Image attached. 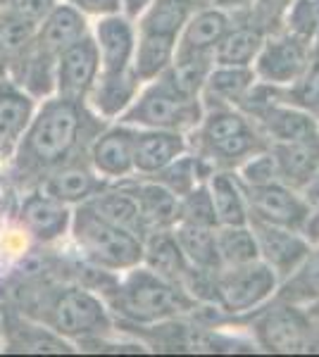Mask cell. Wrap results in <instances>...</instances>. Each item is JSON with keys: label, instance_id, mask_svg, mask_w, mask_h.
<instances>
[{"label": "cell", "instance_id": "cell-1", "mask_svg": "<svg viewBox=\"0 0 319 357\" xmlns=\"http://www.w3.org/2000/svg\"><path fill=\"white\" fill-rule=\"evenodd\" d=\"M105 124L86 100L60 96L38 100L17 148L0 165V186L10 207L22 191L36 188L55 169L84 160L94 136Z\"/></svg>", "mask_w": 319, "mask_h": 357}, {"label": "cell", "instance_id": "cell-2", "mask_svg": "<svg viewBox=\"0 0 319 357\" xmlns=\"http://www.w3.org/2000/svg\"><path fill=\"white\" fill-rule=\"evenodd\" d=\"M103 301L112 314L117 331L191 317L200 305L179 284L148 269L143 262L121 272L112 289L103 293Z\"/></svg>", "mask_w": 319, "mask_h": 357}, {"label": "cell", "instance_id": "cell-3", "mask_svg": "<svg viewBox=\"0 0 319 357\" xmlns=\"http://www.w3.org/2000/svg\"><path fill=\"white\" fill-rule=\"evenodd\" d=\"M191 151L214 169H236L243 160L269 148L260 126L239 107H205L200 124L188 134Z\"/></svg>", "mask_w": 319, "mask_h": 357}, {"label": "cell", "instance_id": "cell-4", "mask_svg": "<svg viewBox=\"0 0 319 357\" xmlns=\"http://www.w3.org/2000/svg\"><path fill=\"white\" fill-rule=\"evenodd\" d=\"M67 243L84 262L112 274L143 262V236L101 217L86 203L74 207Z\"/></svg>", "mask_w": 319, "mask_h": 357}, {"label": "cell", "instance_id": "cell-5", "mask_svg": "<svg viewBox=\"0 0 319 357\" xmlns=\"http://www.w3.org/2000/svg\"><path fill=\"white\" fill-rule=\"evenodd\" d=\"M202 100L200 96H188L162 74L155 82L141 86L136 100L117 122H124L136 129H165L191 134L202 119Z\"/></svg>", "mask_w": 319, "mask_h": 357}, {"label": "cell", "instance_id": "cell-6", "mask_svg": "<svg viewBox=\"0 0 319 357\" xmlns=\"http://www.w3.org/2000/svg\"><path fill=\"white\" fill-rule=\"evenodd\" d=\"M253 336L267 353H310L317 350V319L303 307L276 298L255 310Z\"/></svg>", "mask_w": 319, "mask_h": 357}, {"label": "cell", "instance_id": "cell-7", "mask_svg": "<svg viewBox=\"0 0 319 357\" xmlns=\"http://www.w3.org/2000/svg\"><path fill=\"white\" fill-rule=\"evenodd\" d=\"M279 276L262 260L226 267L214 274V305L226 317H243L276 296Z\"/></svg>", "mask_w": 319, "mask_h": 357}, {"label": "cell", "instance_id": "cell-8", "mask_svg": "<svg viewBox=\"0 0 319 357\" xmlns=\"http://www.w3.org/2000/svg\"><path fill=\"white\" fill-rule=\"evenodd\" d=\"M74 207L53 198L43 188H29L13 200L8 217L10 222L36 245H60L67 243L72 227Z\"/></svg>", "mask_w": 319, "mask_h": 357}, {"label": "cell", "instance_id": "cell-9", "mask_svg": "<svg viewBox=\"0 0 319 357\" xmlns=\"http://www.w3.org/2000/svg\"><path fill=\"white\" fill-rule=\"evenodd\" d=\"M312 48L315 45L300 38L298 33L288 31L283 26L274 29L265 36L251 65L255 79L262 84L276 86V89H288V86L298 82V77L307 67Z\"/></svg>", "mask_w": 319, "mask_h": 357}, {"label": "cell", "instance_id": "cell-10", "mask_svg": "<svg viewBox=\"0 0 319 357\" xmlns=\"http://www.w3.org/2000/svg\"><path fill=\"white\" fill-rule=\"evenodd\" d=\"M243 193H246L248 212L253 220L303 231L305 220L310 215V205L295 188L281 181H272L262 183V186H243Z\"/></svg>", "mask_w": 319, "mask_h": 357}, {"label": "cell", "instance_id": "cell-11", "mask_svg": "<svg viewBox=\"0 0 319 357\" xmlns=\"http://www.w3.org/2000/svg\"><path fill=\"white\" fill-rule=\"evenodd\" d=\"M101 74V57L91 31L69 43L55 60V96L67 100H86Z\"/></svg>", "mask_w": 319, "mask_h": 357}, {"label": "cell", "instance_id": "cell-12", "mask_svg": "<svg viewBox=\"0 0 319 357\" xmlns=\"http://www.w3.org/2000/svg\"><path fill=\"white\" fill-rule=\"evenodd\" d=\"M133 134L136 126L124 122H107L98 131L86 153V160L96 174L110 183L133 176Z\"/></svg>", "mask_w": 319, "mask_h": 357}, {"label": "cell", "instance_id": "cell-13", "mask_svg": "<svg viewBox=\"0 0 319 357\" xmlns=\"http://www.w3.org/2000/svg\"><path fill=\"white\" fill-rule=\"evenodd\" d=\"M248 224H251L255 238H258L260 260L267 267L274 269V274L279 276V284L283 279H288L300 267V262L310 255L312 245L303 236V231L276 227V224H267L253 220V217L248 220Z\"/></svg>", "mask_w": 319, "mask_h": 357}, {"label": "cell", "instance_id": "cell-14", "mask_svg": "<svg viewBox=\"0 0 319 357\" xmlns=\"http://www.w3.org/2000/svg\"><path fill=\"white\" fill-rule=\"evenodd\" d=\"M91 38L101 57V72H121L131 67L138 41V29L133 20L121 13L98 17L91 22Z\"/></svg>", "mask_w": 319, "mask_h": 357}, {"label": "cell", "instance_id": "cell-15", "mask_svg": "<svg viewBox=\"0 0 319 357\" xmlns=\"http://www.w3.org/2000/svg\"><path fill=\"white\" fill-rule=\"evenodd\" d=\"M0 338L10 353H72L74 345L45 324L0 305Z\"/></svg>", "mask_w": 319, "mask_h": 357}, {"label": "cell", "instance_id": "cell-16", "mask_svg": "<svg viewBox=\"0 0 319 357\" xmlns=\"http://www.w3.org/2000/svg\"><path fill=\"white\" fill-rule=\"evenodd\" d=\"M121 186H126L131 195L136 198L138 217H141L143 238L153 231H162V229H174L179 222V198L165 186L150 181L143 176H126L121 178Z\"/></svg>", "mask_w": 319, "mask_h": 357}, {"label": "cell", "instance_id": "cell-17", "mask_svg": "<svg viewBox=\"0 0 319 357\" xmlns=\"http://www.w3.org/2000/svg\"><path fill=\"white\" fill-rule=\"evenodd\" d=\"M188 134L165 129H136L133 134V174L153 176L162 167L188 153Z\"/></svg>", "mask_w": 319, "mask_h": 357}, {"label": "cell", "instance_id": "cell-18", "mask_svg": "<svg viewBox=\"0 0 319 357\" xmlns=\"http://www.w3.org/2000/svg\"><path fill=\"white\" fill-rule=\"evenodd\" d=\"M141 82L133 74V69H121V72H101L94 84V89L86 96V105L103 122H117V119L131 107L136 100Z\"/></svg>", "mask_w": 319, "mask_h": 357}, {"label": "cell", "instance_id": "cell-19", "mask_svg": "<svg viewBox=\"0 0 319 357\" xmlns=\"http://www.w3.org/2000/svg\"><path fill=\"white\" fill-rule=\"evenodd\" d=\"M38 100L10 77H0V165L13 155L29 126Z\"/></svg>", "mask_w": 319, "mask_h": 357}, {"label": "cell", "instance_id": "cell-20", "mask_svg": "<svg viewBox=\"0 0 319 357\" xmlns=\"http://www.w3.org/2000/svg\"><path fill=\"white\" fill-rule=\"evenodd\" d=\"M231 26V13L219 5L193 10L177 38V55L212 57L217 43Z\"/></svg>", "mask_w": 319, "mask_h": 357}, {"label": "cell", "instance_id": "cell-21", "mask_svg": "<svg viewBox=\"0 0 319 357\" xmlns=\"http://www.w3.org/2000/svg\"><path fill=\"white\" fill-rule=\"evenodd\" d=\"M107 186L110 181H105L101 174H96V169L89 165L86 158L60 167V169H55L53 174H48L38 183V188H43L48 195L62 200L69 207L89 203L94 195H98Z\"/></svg>", "mask_w": 319, "mask_h": 357}, {"label": "cell", "instance_id": "cell-22", "mask_svg": "<svg viewBox=\"0 0 319 357\" xmlns=\"http://www.w3.org/2000/svg\"><path fill=\"white\" fill-rule=\"evenodd\" d=\"M255 84L258 79H255L253 67L212 65L200 91L202 107H241Z\"/></svg>", "mask_w": 319, "mask_h": 357}, {"label": "cell", "instance_id": "cell-23", "mask_svg": "<svg viewBox=\"0 0 319 357\" xmlns=\"http://www.w3.org/2000/svg\"><path fill=\"white\" fill-rule=\"evenodd\" d=\"M89 31H91V20H86L79 10H74L72 5L60 0V3L50 10V15L38 24L34 43H36L40 50L57 57V53H62L69 43L79 41V38L86 36Z\"/></svg>", "mask_w": 319, "mask_h": 357}, {"label": "cell", "instance_id": "cell-24", "mask_svg": "<svg viewBox=\"0 0 319 357\" xmlns=\"http://www.w3.org/2000/svg\"><path fill=\"white\" fill-rule=\"evenodd\" d=\"M267 31L262 26L253 24L251 20L239 15H231V26L222 36L212 53L214 65L229 67H251L260 45H262Z\"/></svg>", "mask_w": 319, "mask_h": 357}, {"label": "cell", "instance_id": "cell-25", "mask_svg": "<svg viewBox=\"0 0 319 357\" xmlns=\"http://www.w3.org/2000/svg\"><path fill=\"white\" fill-rule=\"evenodd\" d=\"M279 167V181L300 191L303 183L319 169V134L288 143H272Z\"/></svg>", "mask_w": 319, "mask_h": 357}, {"label": "cell", "instance_id": "cell-26", "mask_svg": "<svg viewBox=\"0 0 319 357\" xmlns=\"http://www.w3.org/2000/svg\"><path fill=\"white\" fill-rule=\"evenodd\" d=\"M207 191H210L214 217H217V227H239L248 224L251 212H248L246 193L234 174V169H214L207 176Z\"/></svg>", "mask_w": 319, "mask_h": 357}, {"label": "cell", "instance_id": "cell-27", "mask_svg": "<svg viewBox=\"0 0 319 357\" xmlns=\"http://www.w3.org/2000/svg\"><path fill=\"white\" fill-rule=\"evenodd\" d=\"M143 264H146L148 269H153V272H158L160 276H165V279L179 284L181 289L191 272V264L186 257H184L181 248L177 243L174 229L153 231L143 238Z\"/></svg>", "mask_w": 319, "mask_h": 357}, {"label": "cell", "instance_id": "cell-28", "mask_svg": "<svg viewBox=\"0 0 319 357\" xmlns=\"http://www.w3.org/2000/svg\"><path fill=\"white\" fill-rule=\"evenodd\" d=\"M217 227H195V224H174V236L181 248L184 257L193 269L217 274L222 269L217 252Z\"/></svg>", "mask_w": 319, "mask_h": 357}, {"label": "cell", "instance_id": "cell-29", "mask_svg": "<svg viewBox=\"0 0 319 357\" xmlns=\"http://www.w3.org/2000/svg\"><path fill=\"white\" fill-rule=\"evenodd\" d=\"M177 55V38L155 36V33H138L136 50H133L131 69L141 84L155 82L167 72Z\"/></svg>", "mask_w": 319, "mask_h": 357}, {"label": "cell", "instance_id": "cell-30", "mask_svg": "<svg viewBox=\"0 0 319 357\" xmlns=\"http://www.w3.org/2000/svg\"><path fill=\"white\" fill-rule=\"evenodd\" d=\"M212 172H214V167L207 162V160H202L200 155L188 151V153L179 155L174 162L162 167L160 172H155L153 176H143V178H150V181L160 183V186L172 191L177 198H181V195H186L188 191H193L198 183L207 181V176H210Z\"/></svg>", "mask_w": 319, "mask_h": 357}, {"label": "cell", "instance_id": "cell-31", "mask_svg": "<svg viewBox=\"0 0 319 357\" xmlns=\"http://www.w3.org/2000/svg\"><path fill=\"white\" fill-rule=\"evenodd\" d=\"M191 13H193V8L186 0H153V5L136 20V29L138 33L179 38Z\"/></svg>", "mask_w": 319, "mask_h": 357}, {"label": "cell", "instance_id": "cell-32", "mask_svg": "<svg viewBox=\"0 0 319 357\" xmlns=\"http://www.w3.org/2000/svg\"><path fill=\"white\" fill-rule=\"evenodd\" d=\"M217 252L222 269L239 267L260 260L258 238H255L251 224H239V227H217Z\"/></svg>", "mask_w": 319, "mask_h": 357}, {"label": "cell", "instance_id": "cell-33", "mask_svg": "<svg viewBox=\"0 0 319 357\" xmlns=\"http://www.w3.org/2000/svg\"><path fill=\"white\" fill-rule=\"evenodd\" d=\"M283 96H286L288 102L303 107L312 117L319 119V45L312 48L310 62L303 69V74L293 86L283 89Z\"/></svg>", "mask_w": 319, "mask_h": 357}, {"label": "cell", "instance_id": "cell-34", "mask_svg": "<svg viewBox=\"0 0 319 357\" xmlns=\"http://www.w3.org/2000/svg\"><path fill=\"white\" fill-rule=\"evenodd\" d=\"M281 26L298 33L307 43L319 45V0H293L283 15Z\"/></svg>", "mask_w": 319, "mask_h": 357}, {"label": "cell", "instance_id": "cell-35", "mask_svg": "<svg viewBox=\"0 0 319 357\" xmlns=\"http://www.w3.org/2000/svg\"><path fill=\"white\" fill-rule=\"evenodd\" d=\"M179 222L181 224H195V227H217L214 217V205L207 191V183L202 181L193 191L179 198ZM177 222V224H179Z\"/></svg>", "mask_w": 319, "mask_h": 357}, {"label": "cell", "instance_id": "cell-36", "mask_svg": "<svg viewBox=\"0 0 319 357\" xmlns=\"http://www.w3.org/2000/svg\"><path fill=\"white\" fill-rule=\"evenodd\" d=\"M234 174L239 176L243 186H262V183L279 181V167H276V158L272 148H265V151L243 160L234 169Z\"/></svg>", "mask_w": 319, "mask_h": 357}, {"label": "cell", "instance_id": "cell-37", "mask_svg": "<svg viewBox=\"0 0 319 357\" xmlns=\"http://www.w3.org/2000/svg\"><path fill=\"white\" fill-rule=\"evenodd\" d=\"M291 3L293 0H251L246 8L231 10V15L246 17V20H251L253 24L262 26L265 31L269 33L281 26L283 15H286V10Z\"/></svg>", "mask_w": 319, "mask_h": 357}, {"label": "cell", "instance_id": "cell-38", "mask_svg": "<svg viewBox=\"0 0 319 357\" xmlns=\"http://www.w3.org/2000/svg\"><path fill=\"white\" fill-rule=\"evenodd\" d=\"M57 3H60V0H5L3 10L17 17V20L38 29V24L50 15V10H53Z\"/></svg>", "mask_w": 319, "mask_h": 357}, {"label": "cell", "instance_id": "cell-39", "mask_svg": "<svg viewBox=\"0 0 319 357\" xmlns=\"http://www.w3.org/2000/svg\"><path fill=\"white\" fill-rule=\"evenodd\" d=\"M62 3L72 5L74 10H79L91 22L98 20V17L119 13V0H62Z\"/></svg>", "mask_w": 319, "mask_h": 357}, {"label": "cell", "instance_id": "cell-40", "mask_svg": "<svg viewBox=\"0 0 319 357\" xmlns=\"http://www.w3.org/2000/svg\"><path fill=\"white\" fill-rule=\"evenodd\" d=\"M303 236L310 241V245H319V203L310 207V215H307L303 227Z\"/></svg>", "mask_w": 319, "mask_h": 357}, {"label": "cell", "instance_id": "cell-41", "mask_svg": "<svg viewBox=\"0 0 319 357\" xmlns=\"http://www.w3.org/2000/svg\"><path fill=\"white\" fill-rule=\"evenodd\" d=\"M150 5H153V0H119V13L136 22Z\"/></svg>", "mask_w": 319, "mask_h": 357}, {"label": "cell", "instance_id": "cell-42", "mask_svg": "<svg viewBox=\"0 0 319 357\" xmlns=\"http://www.w3.org/2000/svg\"><path fill=\"white\" fill-rule=\"evenodd\" d=\"M298 193L303 195V200L310 207H315L319 203V169L310 178H307V181L303 183V188H300Z\"/></svg>", "mask_w": 319, "mask_h": 357}, {"label": "cell", "instance_id": "cell-43", "mask_svg": "<svg viewBox=\"0 0 319 357\" xmlns=\"http://www.w3.org/2000/svg\"><path fill=\"white\" fill-rule=\"evenodd\" d=\"M186 3L193 10H198V8H207V5H217V0H186Z\"/></svg>", "mask_w": 319, "mask_h": 357}, {"label": "cell", "instance_id": "cell-44", "mask_svg": "<svg viewBox=\"0 0 319 357\" xmlns=\"http://www.w3.org/2000/svg\"><path fill=\"white\" fill-rule=\"evenodd\" d=\"M317 348H319V324H317Z\"/></svg>", "mask_w": 319, "mask_h": 357}, {"label": "cell", "instance_id": "cell-45", "mask_svg": "<svg viewBox=\"0 0 319 357\" xmlns=\"http://www.w3.org/2000/svg\"><path fill=\"white\" fill-rule=\"evenodd\" d=\"M3 5H5V0H0V10H3Z\"/></svg>", "mask_w": 319, "mask_h": 357}]
</instances>
